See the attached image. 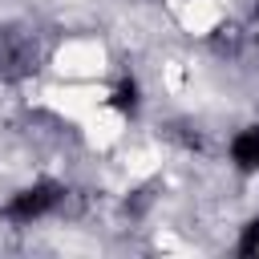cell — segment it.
<instances>
[{"instance_id":"cell-5","label":"cell","mask_w":259,"mask_h":259,"mask_svg":"<svg viewBox=\"0 0 259 259\" xmlns=\"http://www.w3.org/2000/svg\"><path fill=\"white\" fill-rule=\"evenodd\" d=\"M255 45H259V28H255Z\"/></svg>"},{"instance_id":"cell-1","label":"cell","mask_w":259,"mask_h":259,"mask_svg":"<svg viewBox=\"0 0 259 259\" xmlns=\"http://www.w3.org/2000/svg\"><path fill=\"white\" fill-rule=\"evenodd\" d=\"M61 202H65V186H61L57 178H36V182L12 190L8 202L0 206V214H4V223H12V227H32V223L53 219V214L61 210Z\"/></svg>"},{"instance_id":"cell-3","label":"cell","mask_w":259,"mask_h":259,"mask_svg":"<svg viewBox=\"0 0 259 259\" xmlns=\"http://www.w3.org/2000/svg\"><path fill=\"white\" fill-rule=\"evenodd\" d=\"M109 105H113L117 113H138V105H142V85H138V77H121V81L109 89Z\"/></svg>"},{"instance_id":"cell-4","label":"cell","mask_w":259,"mask_h":259,"mask_svg":"<svg viewBox=\"0 0 259 259\" xmlns=\"http://www.w3.org/2000/svg\"><path fill=\"white\" fill-rule=\"evenodd\" d=\"M239 255H259V214L243 227V235H239Z\"/></svg>"},{"instance_id":"cell-2","label":"cell","mask_w":259,"mask_h":259,"mask_svg":"<svg viewBox=\"0 0 259 259\" xmlns=\"http://www.w3.org/2000/svg\"><path fill=\"white\" fill-rule=\"evenodd\" d=\"M227 154H231V166H235L239 174H259V125L235 130Z\"/></svg>"}]
</instances>
